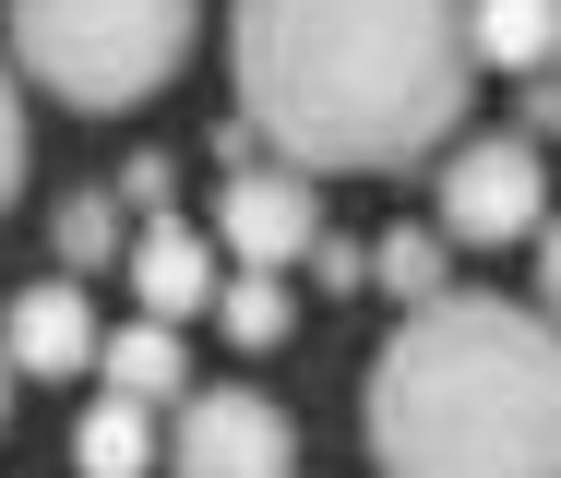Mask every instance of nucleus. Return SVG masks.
<instances>
[{
  "instance_id": "f257e3e1",
  "label": "nucleus",
  "mask_w": 561,
  "mask_h": 478,
  "mask_svg": "<svg viewBox=\"0 0 561 478\" xmlns=\"http://www.w3.org/2000/svg\"><path fill=\"white\" fill-rule=\"evenodd\" d=\"M478 0H227V84L311 180H407L478 96Z\"/></svg>"
},
{
  "instance_id": "f03ea898",
  "label": "nucleus",
  "mask_w": 561,
  "mask_h": 478,
  "mask_svg": "<svg viewBox=\"0 0 561 478\" xmlns=\"http://www.w3.org/2000/svg\"><path fill=\"white\" fill-rule=\"evenodd\" d=\"M370 478H561V311L443 287L419 299L358 395Z\"/></svg>"
},
{
  "instance_id": "7ed1b4c3",
  "label": "nucleus",
  "mask_w": 561,
  "mask_h": 478,
  "mask_svg": "<svg viewBox=\"0 0 561 478\" xmlns=\"http://www.w3.org/2000/svg\"><path fill=\"white\" fill-rule=\"evenodd\" d=\"M0 36H12L36 96L108 120V109H144L192 60L204 0H0Z\"/></svg>"
},
{
  "instance_id": "20e7f679",
  "label": "nucleus",
  "mask_w": 561,
  "mask_h": 478,
  "mask_svg": "<svg viewBox=\"0 0 561 478\" xmlns=\"http://www.w3.org/2000/svg\"><path fill=\"white\" fill-rule=\"evenodd\" d=\"M168 467L180 478H299V419L251 383H192L168 419Z\"/></svg>"
},
{
  "instance_id": "39448f33",
  "label": "nucleus",
  "mask_w": 561,
  "mask_h": 478,
  "mask_svg": "<svg viewBox=\"0 0 561 478\" xmlns=\"http://www.w3.org/2000/svg\"><path fill=\"white\" fill-rule=\"evenodd\" d=\"M538 204H550V168H538V132H490V144H454L443 156V216L466 251H502V239H538Z\"/></svg>"
},
{
  "instance_id": "423d86ee",
  "label": "nucleus",
  "mask_w": 561,
  "mask_h": 478,
  "mask_svg": "<svg viewBox=\"0 0 561 478\" xmlns=\"http://www.w3.org/2000/svg\"><path fill=\"white\" fill-rule=\"evenodd\" d=\"M216 239L239 263H311V239H323V204H311V168L299 156H275V168H227L216 192Z\"/></svg>"
},
{
  "instance_id": "0eeeda50",
  "label": "nucleus",
  "mask_w": 561,
  "mask_h": 478,
  "mask_svg": "<svg viewBox=\"0 0 561 478\" xmlns=\"http://www.w3.org/2000/svg\"><path fill=\"white\" fill-rule=\"evenodd\" d=\"M0 348L24 383H72V371H96L108 335H96V299H84V275L60 263V275H36V287H12L0 299Z\"/></svg>"
},
{
  "instance_id": "6e6552de",
  "label": "nucleus",
  "mask_w": 561,
  "mask_h": 478,
  "mask_svg": "<svg viewBox=\"0 0 561 478\" xmlns=\"http://www.w3.org/2000/svg\"><path fill=\"white\" fill-rule=\"evenodd\" d=\"M131 299L156 311V323H192V311H216V239L180 228V216H156V228L131 239Z\"/></svg>"
},
{
  "instance_id": "1a4fd4ad",
  "label": "nucleus",
  "mask_w": 561,
  "mask_h": 478,
  "mask_svg": "<svg viewBox=\"0 0 561 478\" xmlns=\"http://www.w3.org/2000/svg\"><path fill=\"white\" fill-rule=\"evenodd\" d=\"M96 383L108 395H144V407H168V395H192V348H180V323H119L108 335V358H96Z\"/></svg>"
},
{
  "instance_id": "9d476101",
  "label": "nucleus",
  "mask_w": 561,
  "mask_h": 478,
  "mask_svg": "<svg viewBox=\"0 0 561 478\" xmlns=\"http://www.w3.org/2000/svg\"><path fill=\"white\" fill-rule=\"evenodd\" d=\"M72 467L84 478H144L156 467V407H144V395H96L84 431H72Z\"/></svg>"
},
{
  "instance_id": "9b49d317",
  "label": "nucleus",
  "mask_w": 561,
  "mask_h": 478,
  "mask_svg": "<svg viewBox=\"0 0 561 478\" xmlns=\"http://www.w3.org/2000/svg\"><path fill=\"white\" fill-rule=\"evenodd\" d=\"M478 60L490 72H550L561 60V0H478Z\"/></svg>"
},
{
  "instance_id": "f8f14e48",
  "label": "nucleus",
  "mask_w": 561,
  "mask_h": 478,
  "mask_svg": "<svg viewBox=\"0 0 561 478\" xmlns=\"http://www.w3.org/2000/svg\"><path fill=\"white\" fill-rule=\"evenodd\" d=\"M443 216H431V228H394L382 239V251H370V287H382V299H407V311H419V299H443L454 287V251H443Z\"/></svg>"
},
{
  "instance_id": "ddd939ff",
  "label": "nucleus",
  "mask_w": 561,
  "mask_h": 478,
  "mask_svg": "<svg viewBox=\"0 0 561 478\" xmlns=\"http://www.w3.org/2000/svg\"><path fill=\"white\" fill-rule=\"evenodd\" d=\"M48 251H60L72 275L131 263V239H119V192H60V204H48Z\"/></svg>"
},
{
  "instance_id": "4468645a",
  "label": "nucleus",
  "mask_w": 561,
  "mask_h": 478,
  "mask_svg": "<svg viewBox=\"0 0 561 478\" xmlns=\"http://www.w3.org/2000/svg\"><path fill=\"white\" fill-rule=\"evenodd\" d=\"M216 323L239 335V348H287V335H299V299H287L275 263H251L239 287H216Z\"/></svg>"
},
{
  "instance_id": "2eb2a0df",
  "label": "nucleus",
  "mask_w": 561,
  "mask_h": 478,
  "mask_svg": "<svg viewBox=\"0 0 561 478\" xmlns=\"http://www.w3.org/2000/svg\"><path fill=\"white\" fill-rule=\"evenodd\" d=\"M24 60H0V216H12V192H24Z\"/></svg>"
},
{
  "instance_id": "dca6fc26",
  "label": "nucleus",
  "mask_w": 561,
  "mask_h": 478,
  "mask_svg": "<svg viewBox=\"0 0 561 478\" xmlns=\"http://www.w3.org/2000/svg\"><path fill=\"white\" fill-rule=\"evenodd\" d=\"M108 192H119V204H144V216H168V192H180V168H168V144H131Z\"/></svg>"
},
{
  "instance_id": "f3484780",
  "label": "nucleus",
  "mask_w": 561,
  "mask_h": 478,
  "mask_svg": "<svg viewBox=\"0 0 561 478\" xmlns=\"http://www.w3.org/2000/svg\"><path fill=\"white\" fill-rule=\"evenodd\" d=\"M311 287H335V299H358V287H370V251H358V239H311Z\"/></svg>"
},
{
  "instance_id": "a211bd4d",
  "label": "nucleus",
  "mask_w": 561,
  "mask_h": 478,
  "mask_svg": "<svg viewBox=\"0 0 561 478\" xmlns=\"http://www.w3.org/2000/svg\"><path fill=\"white\" fill-rule=\"evenodd\" d=\"M514 132L561 144V72H526V96H514Z\"/></svg>"
},
{
  "instance_id": "6ab92c4d",
  "label": "nucleus",
  "mask_w": 561,
  "mask_h": 478,
  "mask_svg": "<svg viewBox=\"0 0 561 478\" xmlns=\"http://www.w3.org/2000/svg\"><path fill=\"white\" fill-rule=\"evenodd\" d=\"M538 299H550V311H561V216H550V228H538Z\"/></svg>"
},
{
  "instance_id": "aec40b11",
  "label": "nucleus",
  "mask_w": 561,
  "mask_h": 478,
  "mask_svg": "<svg viewBox=\"0 0 561 478\" xmlns=\"http://www.w3.org/2000/svg\"><path fill=\"white\" fill-rule=\"evenodd\" d=\"M0 431H12V348H0Z\"/></svg>"
}]
</instances>
